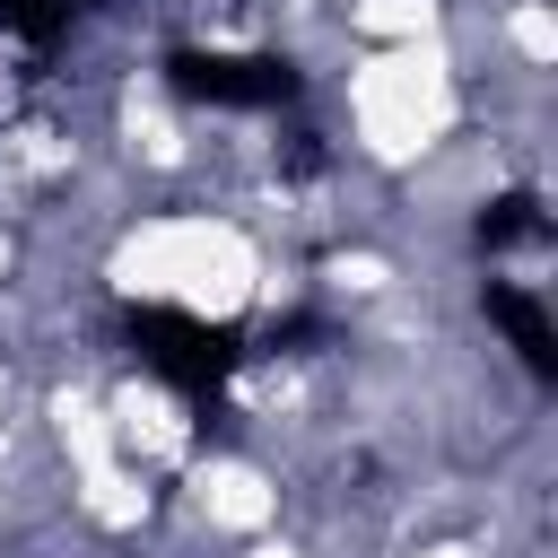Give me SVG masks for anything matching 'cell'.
I'll return each instance as SVG.
<instances>
[{
    "instance_id": "cell-1",
    "label": "cell",
    "mask_w": 558,
    "mask_h": 558,
    "mask_svg": "<svg viewBox=\"0 0 558 558\" xmlns=\"http://www.w3.org/2000/svg\"><path fill=\"white\" fill-rule=\"evenodd\" d=\"M331 113H340V148L375 174L418 166L436 140H453L462 113V78L445 61V35L427 44H366L331 70Z\"/></svg>"
},
{
    "instance_id": "cell-2",
    "label": "cell",
    "mask_w": 558,
    "mask_h": 558,
    "mask_svg": "<svg viewBox=\"0 0 558 558\" xmlns=\"http://www.w3.org/2000/svg\"><path fill=\"white\" fill-rule=\"evenodd\" d=\"M453 0H331V26L349 35V52L366 44H427L445 26Z\"/></svg>"
}]
</instances>
